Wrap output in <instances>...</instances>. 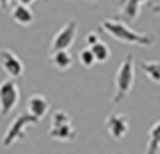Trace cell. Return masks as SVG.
I'll use <instances>...</instances> for the list:
<instances>
[{
	"mask_svg": "<svg viewBox=\"0 0 160 154\" xmlns=\"http://www.w3.org/2000/svg\"><path fill=\"white\" fill-rule=\"evenodd\" d=\"M77 38V21H68L52 38L50 50H68Z\"/></svg>",
	"mask_w": 160,
	"mask_h": 154,
	"instance_id": "obj_6",
	"label": "cell"
},
{
	"mask_svg": "<svg viewBox=\"0 0 160 154\" xmlns=\"http://www.w3.org/2000/svg\"><path fill=\"white\" fill-rule=\"evenodd\" d=\"M47 135L57 141H72L77 137V129L66 110H55L50 118Z\"/></svg>",
	"mask_w": 160,
	"mask_h": 154,
	"instance_id": "obj_3",
	"label": "cell"
},
{
	"mask_svg": "<svg viewBox=\"0 0 160 154\" xmlns=\"http://www.w3.org/2000/svg\"><path fill=\"white\" fill-rule=\"evenodd\" d=\"M90 50H91V54H93L96 63H105V61H108V58L112 57L110 47H108L105 43H102V41H99V43H96L94 46H91Z\"/></svg>",
	"mask_w": 160,
	"mask_h": 154,
	"instance_id": "obj_14",
	"label": "cell"
},
{
	"mask_svg": "<svg viewBox=\"0 0 160 154\" xmlns=\"http://www.w3.org/2000/svg\"><path fill=\"white\" fill-rule=\"evenodd\" d=\"M78 61H80V64H82L83 68H87V69H90V68L94 66L96 61H94V57H93L90 47H83L82 50L78 52Z\"/></svg>",
	"mask_w": 160,
	"mask_h": 154,
	"instance_id": "obj_16",
	"label": "cell"
},
{
	"mask_svg": "<svg viewBox=\"0 0 160 154\" xmlns=\"http://www.w3.org/2000/svg\"><path fill=\"white\" fill-rule=\"evenodd\" d=\"M0 66L10 75V79H19L25 71L22 60L11 49H0Z\"/></svg>",
	"mask_w": 160,
	"mask_h": 154,
	"instance_id": "obj_7",
	"label": "cell"
},
{
	"mask_svg": "<svg viewBox=\"0 0 160 154\" xmlns=\"http://www.w3.org/2000/svg\"><path fill=\"white\" fill-rule=\"evenodd\" d=\"M39 121H36L33 116H30L28 113H24V115H19L13 120V123L8 126L7 132L3 134V138H2V145L5 148H10L13 145H16L18 141L24 140L27 137V132H28V127L33 126V124H38Z\"/></svg>",
	"mask_w": 160,
	"mask_h": 154,
	"instance_id": "obj_4",
	"label": "cell"
},
{
	"mask_svg": "<svg viewBox=\"0 0 160 154\" xmlns=\"http://www.w3.org/2000/svg\"><path fill=\"white\" fill-rule=\"evenodd\" d=\"M49 109H50V104L44 95H39V93L32 95L27 101V113L33 116L36 121H41L47 115Z\"/></svg>",
	"mask_w": 160,
	"mask_h": 154,
	"instance_id": "obj_9",
	"label": "cell"
},
{
	"mask_svg": "<svg viewBox=\"0 0 160 154\" xmlns=\"http://www.w3.org/2000/svg\"><path fill=\"white\" fill-rule=\"evenodd\" d=\"M141 69L144 71V74L154 84L160 82V64H158V61H143Z\"/></svg>",
	"mask_w": 160,
	"mask_h": 154,
	"instance_id": "obj_15",
	"label": "cell"
},
{
	"mask_svg": "<svg viewBox=\"0 0 160 154\" xmlns=\"http://www.w3.org/2000/svg\"><path fill=\"white\" fill-rule=\"evenodd\" d=\"M101 28L110 35L113 39L124 43V44H135L141 47H149L155 43V36L152 33H140L132 30L126 22L118 19H105L101 24Z\"/></svg>",
	"mask_w": 160,
	"mask_h": 154,
	"instance_id": "obj_1",
	"label": "cell"
},
{
	"mask_svg": "<svg viewBox=\"0 0 160 154\" xmlns=\"http://www.w3.org/2000/svg\"><path fill=\"white\" fill-rule=\"evenodd\" d=\"M21 99V91L18 84L13 79H7L0 84V113L8 115L11 113Z\"/></svg>",
	"mask_w": 160,
	"mask_h": 154,
	"instance_id": "obj_5",
	"label": "cell"
},
{
	"mask_svg": "<svg viewBox=\"0 0 160 154\" xmlns=\"http://www.w3.org/2000/svg\"><path fill=\"white\" fill-rule=\"evenodd\" d=\"M105 127L113 140H122L129 134V118L122 113L108 115L105 120Z\"/></svg>",
	"mask_w": 160,
	"mask_h": 154,
	"instance_id": "obj_8",
	"label": "cell"
},
{
	"mask_svg": "<svg viewBox=\"0 0 160 154\" xmlns=\"http://www.w3.org/2000/svg\"><path fill=\"white\" fill-rule=\"evenodd\" d=\"M135 84V61H133V55L129 54L126 55V58L121 61L116 75H115V93L112 98V102L116 105L122 101L127 99V96L130 95L132 88Z\"/></svg>",
	"mask_w": 160,
	"mask_h": 154,
	"instance_id": "obj_2",
	"label": "cell"
},
{
	"mask_svg": "<svg viewBox=\"0 0 160 154\" xmlns=\"http://www.w3.org/2000/svg\"><path fill=\"white\" fill-rule=\"evenodd\" d=\"M10 2H11V0H0V8L7 10V8H8V5H10Z\"/></svg>",
	"mask_w": 160,
	"mask_h": 154,
	"instance_id": "obj_19",
	"label": "cell"
},
{
	"mask_svg": "<svg viewBox=\"0 0 160 154\" xmlns=\"http://www.w3.org/2000/svg\"><path fill=\"white\" fill-rule=\"evenodd\" d=\"M33 2H35V0H18L19 5H25V7H30Z\"/></svg>",
	"mask_w": 160,
	"mask_h": 154,
	"instance_id": "obj_18",
	"label": "cell"
},
{
	"mask_svg": "<svg viewBox=\"0 0 160 154\" xmlns=\"http://www.w3.org/2000/svg\"><path fill=\"white\" fill-rule=\"evenodd\" d=\"M11 19L21 27H30L35 22V14L30 10V7L16 3L11 8Z\"/></svg>",
	"mask_w": 160,
	"mask_h": 154,
	"instance_id": "obj_11",
	"label": "cell"
},
{
	"mask_svg": "<svg viewBox=\"0 0 160 154\" xmlns=\"http://www.w3.org/2000/svg\"><path fill=\"white\" fill-rule=\"evenodd\" d=\"M148 2L149 0H126L119 10V13H118V16H116L118 21L122 19V22H133L135 19H138L143 5Z\"/></svg>",
	"mask_w": 160,
	"mask_h": 154,
	"instance_id": "obj_10",
	"label": "cell"
},
{
	"mask_svg": "<svg viewBox=\"0 0 160 154\" xmlns=\"http://www.w3.org/2000/svg\"><path fill=\"white\" fill-rule=\"evenodd\" d=\"M160 149V121H155L148 131L144 154H158Z\"/></svg>",
	"mask_w": 160,
	"mask_h": 154,
	"instance_id": "obj_13",
	"label": "cell"
},
{
	"mask_svg": "<svg viewBox=\"0 0 160 154\" xmlns=\"http://www.w3.org/2000/svg\"><path fill=\"white\" fill-rule=\"evenodd\" d=\"M99 41H101V38H99V33H98V32H90V33L87 35V38H85V43H87L88 47L94 46V44L99 43Z\"/></svg>",
	"mask_w": 160,
	"mask_h": 154,
	"instance_id": "obj_17",
	"label": "cell"
},
{
	"mask_svg": "<svg viewBox=\"0 0 160 154\" xmlns=\"http://www.w3.org/2000/svg\"><path fill=\"white\" fill-rule=\"evenodd\" d=\"M49 60H50L52 66L58 71H68L74 63V58L69 54V50H55L50 54Z\"/></svg>",
	"mask_w": 160,
	"mask_h": 154,
	"instance_id": "obj_12",
	"label": "cell"
},
{
	"mask_svg": "<svg viewBox=\"0 0 160 154\" xmlns=\"http://www.w3.org/2000/svg\"><path fill=\"white\" fill-rule=\"evenodd\" d=\"M90 2H96V0H90Z\"/></svg>",
	"mask_w": 160,
	"mask_h": 154,
	"instance_id": "obj_20",
	"label": "cell"
}]
</instances>
